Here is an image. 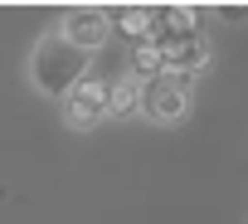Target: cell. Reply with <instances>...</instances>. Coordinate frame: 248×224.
Wrapping results in <instances>:
<instances>
[{"label": "cell", "mask_w": 248, "mask_h": 224, "mask_svg": "<svg viewBox=\"0 0 248 224\" xmlns=\"http://www.w3.org/2000/svg\"><path fill=\"white\" fill-rule=\"evenodd\" d=\"M141 102V78L137 73H122L117 83H107V112L112 117H132Z\"/></svg>", "instance_id": "52a82bcc"}, {"label": "cell", "mask_w": 248, "mask_h": 224, "mask_svg": "<svg viewBox=\"0 0 248 224\" xmlns=\"http://www.w3.org/2000/svg\"><path fill=\"white\" fill-rule=\"evenodd\" d=\"M88 59H93V54L73 49V44L54 30V34L39 39V49H34V59H30V78H34L39 93H49V97H68V93L88 78Z\"/></svg>", "instance_id": "6da1fadb"}, {"label": "cell", "mask_w": 248, "mask_h": 224, "mask_svg": "<svg viewBox=\"0 0 248 224\" xmlns=\"http://www.w3.org/2000/svg\"><path fill=\"white\" fill-rule=\"evenodd\" d=\"M127 73H137L141 83H146V78H156V73H161V49L141 39V44H137V54H132V68H127Z\"/></svg>", "instance_id": "9c48e42d"}, {"label": "cell", "mask_w": 248, "mask_h": 224, "mask_svg": "<svg viewBox=\"0 0 248 224\" xmlns=\"http://www.w3.org/2000/svg\"><path fill=\"white\" fill-rule=\"evenodd\" d=\"M63 112L73 127H93L97 117H107V83L102 78H83L68 97H63Z\"/></svg>", "instance_id": "277c9868"}, {"label": "cell", "mask_w": 248, "mask_h": 224, "mask_svg": "<svg viewBox=\"0 0 248 224\" xmlns=\"http://www.w3.org/2000/svg\"><path fill=\"white\" fill-rule=\"evenodd\" d=\"M73 49H83V54H93L102 39H107V15L102 10H73L68 20H63V30H59Z\"/></svg>", "instance_id": "8992f818"}, {"label": "cell", "mask_w": 248, "mask_h": 224, "mask_svg": "<svg viewBox=\"0 0 248 224\" xmlns=\"http://www.w3.org/2000/svg\"><path fill=\"white\" fill-rule=\"evenodd\" d=\"M156 49H161V73H180V78H190L195 68L209 64V44H204L200 30H190V34H180V39H166V44H156Z\"/></svg>", "instance_id": "3957f363"}, {"label": "cell", "mask_w": 248, "mask_h": 224, "mask_svg": "<svg viewBox=\"0 0 248 224\" xmlns=\"http://www.w3.org/2000/svg\"><path fill=\"white\" fill-rule=\"evenodd\" d=\"M141 107H146V117H156V122L185 117V107H190V78H180V73L146 78L141 83Z\"/></svg>", "instance_id": "7a4b0ae2"}, {"label": "cell", "mask_w": 248, "mask_h": 224, "mask_svg": "<svg viewBox=\"0 0 248 224\" xmlns=\"http://www.w3.org/2000/svg\"><path fill=\"white\" fill-rule=\"evenodd\" d=\"M190 30H200V15L185 10V5H175V10H146V44H166V39H180Z\"/></svg>", "instance_id": "5b68a950"}, {"label": "cell", "mask_w": 248, "mask_h": 224, "mask_svg": "<svg viewBox=\"0 0 248 224\" xmlns=\"http://www.w3.org/2000/svg\"><path fill=\"white\" fill-rule=\"evenodd\" d=\"M107 30H117V34H127L132 44H141V39H146V10H137V5L112 10V15H107Z\"/></svg>", "instance_id": "ba28073f"}]
</instances>
